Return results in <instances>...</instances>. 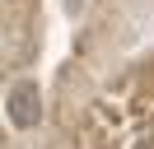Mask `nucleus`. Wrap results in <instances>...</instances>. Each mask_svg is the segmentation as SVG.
<instances>
[{
  "instance_id": "obj_1",
  "label": "nucleus",
  "mask_w": 154,
  "mask_h": 149,
  "mask_svg": "<svg viewBox=\"0 0 154 149\" xmlns=\"http://www.w3.org/2000/svg\"><path fill=\"white\" fill-rule=\"evenodd\" d=\"M5 121L14 130H33L42 121V89L33 79H14L10 93H5Z\"/></svg>"
}]
</instances>
